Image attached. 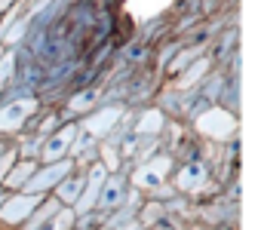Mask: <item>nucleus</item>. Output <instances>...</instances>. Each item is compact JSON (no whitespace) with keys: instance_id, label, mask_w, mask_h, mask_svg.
Returning a JSON list of instances; mask_svg holds the SVG:
<instances>
[{"instance_id":"obj_8","label":"nucleus","mask_w":261,"mask_h":230,"mask_svg":"<svg viewBox=\"0 0 261 230\" xmlns=\"http://www.w3.org/2000/svg\"><path fill=\"white\" fill-rule=\"evenodd\" d=\"M175 181H178V187H181V190H188V193H197V190L206 184L203 166H185V169H181V175H178Z\"/></svg>"},{"instance_id":"obj_10","label":"nucleus","mask_w":261,"mask_h":230,"mask_svg":"<svg viewBox=\"0 0 261 230\" xmlns=\"http://www.w3.org/2000/svg\"><path fill=\"white\" fill-rule=\"evenodd\" d=\"M16 160H19V148H10L4 157H0V187H4V181H7L10 169L16 166Z\"/></svg>"},{"instance_id":"obj_4","label":"nucleus","mask_w":261,"mask_h":230,"mask_svg":"<svg viewBox=\"0 0 261 230\" xmlns=\"http://www.w3.org/2000/svg\"><path fill=\"white\" fill-rule=\"evenodd\" d=\"M34 110H37V104H34L31 98L4 104V107H0V132H10V129L25 126V123H28V117H31Z\"/></svg>"},{"instance_id":"obj_1","label":"nucleus","mask_w":261,"mask_h":230,"mask_svg":"<svg viewBox=\"0 0 261 230\" xmlns=\"http://www.w3.org/2000/svg\"><path fill=\"white\" fill-rule=\"evenodd\" d=\"M40 199L43 196H34V193H10L7 196V203H4V209H0V230H19L31 215H34V209L40 206Z\"/></svg>"},{"instance_id":"obj_3","label":"nucleus","mask_w":261,"mask_h":230,"mask_svg":"<svg viewBox=\"0 0 261 230\" xmlns=\"http://www.w3.org/2000/svg\"><path fill=\"white\" fill-rule=\"evenodd\" d=\"M74 138H77V129H74V126L53 132V138H46V141L40 145V160H43V163H59L68 151H74Z\"/></svg>"},{"instance_id":"obj_9","label":"nucleus","mask_w":261,"mask_h":230,"mask_svg":"<svg viewBox=\"0 0 261 230\" xmlns=\"http://www.w3.org/2000/svg\"><path fill=\"white\" fill-rule=\"evenodd\" d=\"M123 196H126V181L117 178V181L108 184V190L98 196V209H101V212H111V209H117V206L123 203Z\"/></svg>"},{"instance_id":"obj_7","label":"nucleus","mask_w":261,"mask_h":230,"mask_svg":"<svg viewBox=\"0 0 261 230\" xmlns=\"http://www.w3.org/2000/svg\"><path fill=\"white\" fill-rule=\"evenodd\" d=\"M83 187H86V175H80V172H74V175H68L59 187H56V199L62 203V206H77V199H80V193H83Z\"/></svg>"},{"instance_id":"obj_13","label":"nucleus","mask_w":261,"mask_h":230,"mask_svg":"<svg viewBox=\"0 0 261 230\" xmlns=\"http://www.w3.org/2000/svg\"><path fill=\"white\" fill-rule=\"evenodd\" d=\"M0 59H4V46H0Z\"/></svg>"},{"instance_id":"obj_11","label":"nucleus","mask_w":261,"mask_h":230,"mask_svg":"<svg viewBox=\"0 0 261 230\" xmlns=\"http://www.w3.org/2000/svg\"><path fill=\"white\" fill-rule=\"evenodd\" d=\"M7 196H10V193H7L4 187H0V209H4V203H7Z\"/></svg>"},{"instance_id":"obj_12","label":"nucleus","mask_w":261,"mask_h":230,"mask_svg":"<svg viewBox=\"0 0 261 230\" xmlns=\"http://www.w3.org/2000/svg\"><path fill=\"white\" fill-rule=\"evenodd\" d=\"M7 151H10V148H7V141H0V157H4Z\"/></svg>"},{"instance_id":"obj_2","label":"nucleus","mask_w":261,"mask_h":230,"mask_svg":"<svg viewBox=\"0 0 261 230\" xmlns=\"http://www.w3.org/2000/svg\"><path fill=\"white\" fill-rule=\"evenodd\" d=\"M71 160H59V163H43L37 172H34V178L28 181V187H25V193H34V196H43V193H49V190H56L68 175H71Z\"/></svg>"},{"instance_id":"obj_6","label":"nucleus","mask_w":261,"mask_h":230,"mask_svg":"<svg viewBox=\"0 0 261 230\" xmlns=\"http://www.w3.org/2000/svg\"><path fill=\"white\" fill-rule=\"evenodd\" d=\"M34 172H37V163H34V160H16V166L10 169V175H7V181H4V190L22 193V190L28 187V181L34 178Z\"/></svg>"},{"instance_id":"obj_5","label":"nucleus","mask_w":261,"mask_h":230,"mask_svg":"<svg viewBox=\"0 0 261 230\" xmlns=\"http://www.w3.org/2000/svg\"><path fill=\"white\" fill-rule=\"evenodd\" d=\"M101 187H105V169H101V166H95V172L86 178V187H83V193H80V199H77V206H74L77 218H80V215H89L92 209H98Z\"/></svg>"}]
</instances>
